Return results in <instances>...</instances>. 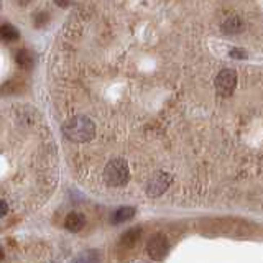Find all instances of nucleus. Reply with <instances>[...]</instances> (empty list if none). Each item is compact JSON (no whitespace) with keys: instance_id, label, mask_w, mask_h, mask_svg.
<instances>
[{"instance_id":"obj_18","label":"nucleus","mask_w":263,"mask_h":263,"mask_svg":"<svg viewBox=\"0 0 263 263\" xmlns=\"http://www.w3.org/2000/svg\"><path fill=\"white\" fill-rule=\"evenodd\" d=\"M4 258V252H2V249H0V260Z\"/></svg>"},{"instance_id":"obj_11","label":"nucleus","mask_w":263,"mask_h":263,"mask_svg":"<svg viewBox=\"0 0 263 263\" xmlns=\"http://www.w3.org/2000/svg\"><path fill=\"white\" fill-rule=\"evenodd\" d=\"M135 216V209L134 208H120L119 211L114 212L112 216V224H122V222H127Z\"/></svg>"},{"instance_id":"obj_1","label":"nucleus","mask_w":263,"mask_h":263,"mask_svg":"<svg viewBox=\"0 0 263 263\" xmlns=\"http://www.w3.org/2000/svg\"><path fill=\"white\" fill-rule=\"evenodd\" d=\"M63 135L76 143H86L92 140L96 135V125L94 122L84 117V115H76V117L64 122L63 125Z\"/></svg>"},{"instance_id":"obj_9","label":"nucleus","mask_w":263,"mask_h":263,"mask_svg":"<svg viewBox=\"0 0 263 263\" xmlns=\"http://www.w3.org/2000/svg\"><path fill=\"white\" fill-rule=\"evenodd\" d=\"M140 237H142V229H140V227H132V229H128L127 232L120 237V243L123 247H134L140 240Z\"/></svg>"},{"instance_id":"obj_6","label":"nucleus","mask_w":263,"mask_h":263,"mask_svg":"<svg viewBox=\"0 0 263 263\" xmlns=\"http://www.w3.org/2000/svg\"><path fill=\"white\" fill-rule=\"evenodd\" d=\"M243 31V20L240 16H230L222 23V33L224 35H238Z\"/></svg>"},{"instance_id":"obj_8","label":"nucleus","mask_w":263,"mask_h":263,"mask_svg":"<svg viewBox=\"0 0 263 263\" xmlns=\"http://www.w3.org/2000/svg\"><path fill=\"white\" fill-rule=\"evenodd\" d=\"M15 60H16V64L23 69H31L33 66H35V56H33V53L28 51V49H20L15 56Z\"/></svg>"},{"instance_id":"obj_12","label":"nucleus","mask_w":263,"mask_h":263,"mask_svg":"<svg viewBox=\"0 0 263 263\" xmlns=\"http://www.w3.org/2000/svg\"><path fill=\"white\" fill-rule=\"evenodd\" d=\"M74 263H99V257L96 252H84L74 260Z\"/></svg>"},{"instance_id":"obj_7","label":"nucleus","mask_w":263,"mask_h":263,"mask_svg":"<svg viewBox=\"0 0 263 263\" xmlns=\"http://www.w3.org/2000/svg\"><path fill=\"white\" fill-rule=\"evenodd\" d=\"M84 226H86V217L81 212H69L64 220V227L71 230V232H79Z\"/></svg>"},{"instance_id":"obj_2","label":"nucleus","mask_w":263,"mask_h":263,"mask_svg":"<svg viewBox=\"0 0 263 263\" xmlns=\"http://www.w3.org/2000/svg\"><path fill=\"white\" fill-rule=\"evenodd\" d=\"M104 178L107 181V184L119 187L127 184V181L130 178L128 164L125 160H112L104 170Z\"/></svg>"},{"instance_id":"obj_13","label":"nucleus","mask_w":263,"mask_h":263,"mask_svg":"<svg viewBox=\"0 0 263 263\" xmlns=\"http://www.w3.org/2000/svg\"><path fill=\"white\" fill-rule=\"evenodd\" d=\"M48 22H49L48 12H38L35 16H33V23H35V27H38V28H43Z\"/></svg>"},{"instance_id":"obj_15","label":"nucleus","mask_w":263,"mask_h":263,"mask_svg":"<svg viewBox=\"0 0 263 263\" xmlns=\"http://www.w3.org/2000/svg\"><path fill=\"white\" fill-rule=\"evenodd\" d=\"M7 212H8V204L0 199V217H4Z\"/></svg>"},{"instance_id":"obj_17","label":"nucleus","mask_w":263,"mask_h":263,"mask_svg":"<svg viewBox=\"0 0 263 263\" xmlns=\"http://www.w3.org/2000/svg\"><path fill=\"white\" fill-rule=\"evenodd\" d=\"M31 2V0H18V4L20 5H27V4H30Z\"/></svg>"},{"instance_id":"obj_16","label":"nucleus","mask_w":263,"mask_h":263,"mask_svg":"<svg viewBox=\"0 0 263 263\" xmlns=\"http://www.w3.org/2000/svg\"><path fill=\"white\" fill-rule=\"evenodd\" d=\"M54 4L58 7H69L72 4V0H54Z\"/></svg>"},{"instance_id":"obj_5","label":"nucleus","mask_w":263,"mask_h":263,"mask_svg":"<svg viewBox=\"0 0 263 263\" xmlns=\"http://www.w3.org/2000/svg\"><path fill=\"white\" fill-rule=\"evenodd\" d=\"M170 183H171V176L168 175V173H164V171L155 173V175L152 176V179L148 181V184H146L148 196H152V197L161 196L168 189Z\"/></svg>"},{"instance_id":"obj_3","label":"nucleus","mask_w":263,"mask_h":263,"mask_svg":"<svg viewBox=\"0 0 263 263\" xmlns=\"http://www.w3.org/2000/svg\"><path fill=\"white\" fill-rule=\"evenodd\" d=\"M146 252L150 255V258L155 261H161L166 258V255L170 252V243L168 238L163 234H155L146 245Z\"/></svg>"},{"instance_id":"obj_4","label":"nucleus","mask_w":263,"mask_h":263,"mask_svg":"<svg viewBox=\"0 0 263 263\" xmlns=\"http://www.w3.org/2000/svg\"><path fill=\"white\" fill-rule=\"evenodd\" d=\"M237 86V72L234 69H222L216 78V90L219 96H230Z\"/></svg>"},{"instance_id":"obj_14","label":"nucleus","mask_w":263,"mask_h":263,"mask_svg":"<svg viewBox=\"0 0 263 263\" xmlns=\"http://www.w3.org/2000/svg\"><path fill=\"white\" fill-rule=\"evenodd\" d=\"M230 56H232L234 60H245L249 54H247V51L242 48H232V49H230Z\"/></svg>"},{"instance_id":"obj_10","label":"nucleus","mask_w":263,"mask_h":263,"mask_svg":"<svg viewBox=\"0 0 263 263\" xmlns=\"http://www.w3.org/2000/svg\"><path fill=\"white\" fill-rule=\"evenodd\" d=\"M0 38L5 41H16L20 38V33L12 23H4L0 25Z\"/></svg>"}]
</instances>
